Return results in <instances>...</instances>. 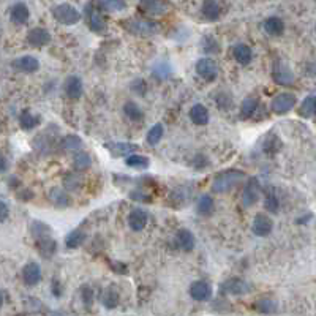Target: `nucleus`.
I'll list each match as a JSON object with an SVG mask.
<instances>
[{"label": "nucleus", "instance_id": "de8ad7c7", "mask_svg": "<svg viewBox=\"0 0 316 316\" xmlns=\"http://www.w3.org/2000/svg\"><path fill=\"white\" fill-rule=\"evenodd\" d=\"M131 90L136 92V94H139V95H144L147 90L146 81H144V79H136V81H133V84H131Z\"/></svg>", "mask_w": 316, "mask_h": 316}, {"label": "nucleus", "instance_id": "c85d7f7f", "mask_svg": "<svg viewBox=\"0 0 316 316\" xmlns=\"http://www.w3.org/2000/svg\"><path fill=\"white\" fill-rule=\"evenodd\" d=\"M198 214L201 217H210L214 214V209H215V204H214V200L210 194H203L200 198V201H198Z\"/></svg>", "mask_w": 316, "mask_h": 316}, {"label": "nucleus", "instance_id": "4d7b16f0", "mask_svg": "<svg viewBox=\"0 0 316 316\" xmlns=\"http://www.w3.org/2000/svg\"><path fill=\"white\" fill-rule=\"evenodd\" d=\"M314 30H316V27H314Z\"/></svg>", "mask_w": 316, "mask_h": 316}, {"label": "nucleus", "instance_id": "393cba45", "mask_svg": "<svg viewBox=\"0 0 316 316\" xmlns=\"http://www.w3.org/2000/svg\"><path fill=\"white\" fill-rule=\"evenodd\" d=\"M108 150L111 152L112 156H127L128 153L136 152L138 146L130 142H111L108 144Z\"/></svg>", "mask_w": 316, "mask_h": 316}, {"label": "nucleus", "instance_id": "f257e3e1", "mask_svg": "<svg viewBox=\"0 0 316 316\" xmlns=\"http://www.w3.org/2000/svg\"><path fill=\"white\" fill-rule=\"evenodd\" d=\"M244 177H245V173H244V171H239V169L223 171V173H220L214 179V182H212V190L215 193H228L234 187L239 185V183L244 180Z\"/></svg>", "mask_w": 316, "mask_h": 316}, {"label": "nucleus", "instance_id": "423d86ee", "mask_svg": "<svg viewBox=\"0 0 316 316\" xmlns=\"http://www.w3.org/2000/svg\"><path fill=\"white\" fill-rule=\"evenodd\" d=\"M259 194H261V185L256 177H252L247 185L244 187V191H242V203L245 207H250V206H255L258 201H259Z\"/></svg>", "mask_w": 316, "mask_h": 316}, {"label": "nucleus", "instance_id": "79ce46f5", "mask_svg": "<svg viewBox=\"0 0 316 316\" xmlns=\"http://www.w3.org/2000/svg\"><path fill=\"white\" fill-rule=\"evenodd\" d=\"M30 231H32L35 239H38V237H43V235L49 234V226L43 221H33L30 226Z\"/></svg>", "mask_w": 316, "mask_h": 316}, {"label": "nucleus", "instance_id": "c03bdc74", "mask_svg": "<svg viewBox=\"0 0 316 316\" xmlns=\"http://www.w3.org/2000/svg\"><path fill=\"white\" fill-rule=\"evenodd\" d=\"M313 100L314 97H307L304 100V103L300 104V109H299V114L302 117H310L313 114Z\"/></svg>", "mask_w": 316, "mask_h": 316}, {"label": "nucleus", "instance_id": "aec40b11", "mask_svg": "<svg viewBox=\"0 0 316 316\" xmlns=\"http://www.w3.org/2000/svg\"><path fill=\"white\" fill-rule=\"evenodd\" d=\"M81 147H83V139L77 135H67V136H63L59 142V149L63 153H68V152L74 153Z\"/></svg>", "mask_w": 316, "mask_h": 316}, {"label": "nucleus", "instance_id": "a878e982", "mask_svg": "<svg viewBox=\"0 0 316 316\" xmlns=\"http://www.w3.org/2000/svg\"><path fill=\"white\" fill-rule=\"evenodd\" d=\"M201 13L207 21H217L221 15V8L217 0H204L201 5Z\"/></svg>", "mask_w": 316, "mask_h": 316}, {"label": "nucleus", "instance_id": "603ef678", "mask_svg": "<svg viewBox=\"0 0 316 316\" xmlns=\"http://www.w3.org/2000/svg\"><path fill=\"white\" fill-rule=\"evenodd\" d=\"M52 293H54L56 297H59V296L62 294V288L59 289V282H57V280L52 282Z\"/></svg>", "mask_w": 316, "mask_h": 316}, {"label": "nucleus", "instance_id": "4c0bfd02", "mask_svg": "<svg viewBox=\"0 0 316 316\" xmlns=\"http://www.w3.org/2000/svg\"><path fill=\"white\" fill-rule=\"evenodd\" d=\"M201 48L206 54H218L220 52V43L212 36V35H206L201 42Z\"/></svg>", "mask_w": 316, "mask_h": 316}, {"label": "nucleus", "instance_id": "ea45409f", "mask_svg": "<svg viewBox=\"0 0 316 316\" xmlns=\"http://www.w3.org/2000/svg\"><path fill=\"white\" fill-rule=\"evenodd\" d=\"M255 308L259 311V313H264V314H272L276 311V302L272 300V299H259L256 304H255Z\"/></svg>", "mask_w": 316, "mask_h": 316}, {"label": "nucleus", "instance_id": "09e8293b", "mask_svg": "<svg viewBox=\"0 0 316 316\" xmlns=\"http://www.w3.org/2000/svg\"><path fill=\"white\" fill-rule=\"evenodd\" d=\"M10 215V209L8 206L4 203V201H0V223H4Z\"/></svg>", "mask_w": 316, "mask_h": 316}, {"label": "nucleus", "instance_id": "2f4dec72", "mask_svg": "<svg viewBox=\"0 0 316 316\" xmlns=\"http://www.w3.org/2000/svg\"><path fill=\"white\" fill-rule=\"evenodd\" d=\"M40 124V117L32 114L29 109H24L19 115V125L22 130H32Z\"/></svg>", "mask_w": 316, "mask_h": 316}, {"label": "nucleus", "instance_id": "f704fd0d", "mask_svg": "<svg viewBox=\"0 0 316 316\" xmlns=\"http://www.w3.org/2000/svg\"><path fill=\"white\" fill-rule=\"evenodd\" d=\"M86 241V232L83 229H74L71 231L67 239H65V245H67V248H79Z\"/></svg>", "mask_w": 316, "mask_h": 316}, {"label": "nucleus", "instance_id": "412c9836", "mask_svg": "<svg viewBox=\"0 0 316 316\" xmlns=\"http://www.w3.org/2000/svg\"><path fill=\"white\" fill-rule=\"evenodd\" d=\"M190 121L194 125H200V127L207 125L209 124V109L201 103L194 104V106H191V109H190Z\"/></svg>", "mask_w": 316, "mask_h": 316}, {"label": "nucleus", "instance_id": "6e6552de", "mask_svg": "<svg viewBox=\"0 0 316 316\" xmlns=\"http://www.w3.org/2000/svg\"><path fill=\"white\" fill-rule=\"evenodd\" d=\"M139 7L149 16H163L169 10L165 0H141Z\"/></svg>", "mask_w": 316, "mask_h": 316}, {"label": "nucleus", "instance_id": "ddd939ff", "mask_svg": "<svg viewBox=\"0 0 316 316\" xmlns=\"http://www.w3.org/2000/svg\"><path fill=\"white\" fill-rule=\"evenodd\" d=\"M27 42L32 48H43L51 42V33L43 27L30 29L27 33Z\"/></svg>", "mask_w": 316, "mask_h": 316}, {"label": "nucleus", "instance_id": "5701e85b", "mask_svg": "<svg viewBox=\"0 0 316 316\" xmlns=\"http://www.w3.org/2000/svg\"><path fill=\"white\" fill-rule=\"evenodd\" d=\"M232 56H234L237 63L248 65L250 62H252V59H253V52H252V48H250L248 45L239 43V45H235L232 48Z\"/></svg>", "mask_w": 316, "mask_h": 316}, {"label": "nucleus", "instance_id": "13d9d810", "mask_svg": "<svg viewBox=\"0 0 316 316\" xmlns=\"http://www.w3.org/2000/svg\"><path fill=\"white\" fill-rule=\"evenodd\" d=\"M314 2H316V0H314Z\"/></svg>", "mask_w": 316, "mask_h": 316}, {"label": "nucleus", "instance_id": "72a5a7b5", "mask_svg": "<svg viewBox=\"0 0 316 316\" xmlns=\"http://www.w3.org/2000/svg\"><path fill=\"white\" fill-rule=\"evenodd\" d=\"M264 207H266L267 212H270V214H276V212H279V209H280V200H279V196H276V193H275L273 188H269L266 191Z\"/></svg>", "mask_w": 316, "mask_h": 316}, {"label": "nucleus", "instance_id": "8fccbe9b", "mask_svg": "<svg viewBox=\"0 0 316 316\" xmlns=\"http://www.w3.org/2000/svg\"><path fill=\"white\" fill-rule=\"evenodd\" d=\"M19 198H21V201H30L33 198V193L30 190H24L22 193H19Z\"/></svg>", "mask_w": 316, "mask_h": 316}, {"label": "nucleus", "instance_id": "9d476101", "mask_svg": "<svg viewBox=\"0 0 316 316\" xmlns=\"http://www.w3.org/2000/svg\"><path fill=\"white\" fill-rule=\"evenodd\" d=\"M250 286L245 280L242 279H231V280H226L225 283L221 285V293L223 294H237V296H242V294H247L250 293Z\"/></svg>", "mask_w": 316, "mask_h": 316}, {"label": "nucleus", "instance_id": "a18cd8bd", "mask_svg": "<svg viewBox=\"0 0 316 316\" xmlns=\"http://www.w3.org/2000/svg\"><path fill=\"white\" fill-rule=\"evenodd\" d=\"M81 296H83L84 305H86V307H92V304H94V299H95L94 289H92L90 286H83V289H81Z\"/></svg>", "mask_w": 316, "mask_h": 316}, {"label": "nucleus", "instance_id": "c9c22d12", "mask_svg": "<svg viewBox=\"0 0 316 316\" xmlns=\"http://www.w3.org/2000/svg\"><path fill=\"white\" fill-rule=\"evenodd\" d=\"M124 112L130 121H133V122H139V121H142V117H144V112L141 111L139 104H136L135 101L125 103L124 104Z\"/></svg>", "mask_w": 316, "mask_h": 316}, {"label": "nucleus", "instance_id": "dca6fc26", "mask_svg": "<svg viewBox=\"0 0 316 316\" xmlns=\"http://www.w3.org/2000/svg\"><path fill=\"white\" fill-rule=\"evenodd\" d=\"M13 68L24 73H35L40 68V62L33 56H22L13 60Z\"/></svg>", "mask_w": 316, "mask_h": 316}, {"label": "nucleus", "instance_id": "2eb2a0df", "mask_svg": "<svg viewBox=\"0 0 316 316\" xmlns=\"http://www.w3.org/2000/svg\"><path fill=\"white\" fill-rule=\"evenodd\" d=\"M149 221V215L142 209H133L128 215V225L133 231H142Z\"/></svg>", "mask_w": 316, "mask_h": 316}, {"label": "nucleus", "instance_id": "4be33fe9", "mask_svg": "<svg viewBox=\"0 0 316 316\" xmlns=\"http://www.w3.org/2000/svg\"><path fill=\"white\" fill-rule=\"evenodd\" d=\"M176 242H177L179 248L183 250V252H191V250L194 248V235L190 229L182 228L176 234Z\"/></svg>", "mask_w": 316, "mask_h": 316}, {"label": "nucleus", "instance_id": "c756f323", "mask_svg": "<svg viewBox=\"0 0 316 316\" xmlns=\"http://www.w3.org/2000/svg\"><path fill=\"white\" fill-rule=\"evenodd\" d=\"M152 73L156 79H162V81H166L171 76H173V67H171V63L166 62V60H160L153 65L152 68Z\"/></svg>", "mask_w": 316, "mask_h": 316}, {"label": "nucleus", "instance_id": "7ed1b4c3", "mask_svg": "<svg viewBox=\"0 0 316 316\" xmlns=\"http://www.w3.org/2000/svg\"><path fill=\"white\" fill-rule=\"evenodd\" d=\"M124 27L133 35H139V36H149L153 35L156 32V25L152 21L147 19H139V18H131L124 21Z\"/></svg>", "mask_w": 316, "mask_h": 316}, {"label": "nucleus", "instance_id": "cd10ccee", "mask_svg": "<svg viewBox=\"0 0 316 316\" xmlns=\"http://www.w3.org/2000/svg\"><path fill=\"white\" fill-rule=\"evenodd\" d=\"M258 106H259V100L256 97H253V95L247 97L241 104V117L250 118L252 115H255V112L258 111Z\"/></svg>", "mask_w": 316, "mask_h": 316}, {"label": "nucleus", "instance_id": "0eeeda50", "mask_svg": "<svg viewBox=\"0 0 316 316\" xmlns=\"http://www.w3.org/2000/svg\"><path fill=\"white\" fill-rule=\"evenodd\" d=\"M196 73L203 79H206V81H215L218 76V67L215 60L204 57L196 62Z\"/></svg>", "mask_w": 316, "mask_h": 316}, {"label": "nucleus", "instance_id": "473e14b6", "mask_svg": "<svg viewBox=\"0 0 316 316\" xmlns=\"http://www.w3.org/2000/svg\"><path fill=\"white\" fill-rule=\"evenodd\" d=\"M125 163H127V166L135 168V169H147L149 165H150V160H149L146 155L133 153V155H128L127 156Z\"/></svg>", "mask_w": 316, "mask_h": 316}, {"label": "nucleus", "instance_id": "bb28decb", "mask_svg": "<svg viewBox=\"0 0 316 316\" xmlns=\"http://www.w3.org/2000/svg\"><path fill=\"white\" fill-rule=\"evenodd\" d=\"M264 30L272 36H280L285 32V22L279 16H270L264 21Z\"/></svg>", "mask_w": 316, "mask_h": 316}, {"label": "nucleus", "instance_id": "864d4df0", "mask_svg": "<svg viewBox=\"0 0 316 316\" xmlns=\"http://www.w3.org/2000/svg\"><path fill=\"white\" fill-rule=\"evenodd\" d=\"M7 168H8V163H7V160H5V156L0 153V173H4V171H7Z\"/></svg>", "mask_w": 316, "mask_h": 316}, {"label": "nucleus", "instance_id": "49530a36", "mask_svg": "<svg viewBox=\"0 0 316 316\" xmlns=\"http://www.w3.org/2000/svg\"><path fill=\"white\" fill-rule=\"evenodd\" d=\"M101 2L108 10L112 11H121L125 8V0H101Z\"/></svg>", "mask_w": 316, "mask_h": 316}, {"label": "nucleus", "instance_id": "4468645a", "mask_svg": "<svg viewBox=\"0 0 316 316\" xmlns=\"http://www.w3.org/2000/svg\"><path fill=\"white\" fill-rule=\"evenodd\" d=\"M272 228H273V221L270 220V217L264 215V214H258L253 220V225H252V229L256 235L259 237H266L272 232Z\"/></svg>", "mask_w": 316, "mask_h": 316}, {"label": "nucleus", "instance_id": "f3484780", "mask_svg": "<svg viewBox=\"0 0 316 316\" xmlns=\"http://www.w3.org/2000/svg\"><path fill=\"white\" fill-rule=\"evenodd\" d=\"M83 81L77 76H68L67 81H65V94L71 100H79L83 97Z\"/></svg>", "mask_w": 316, "mask_h": 316}, {"label": "nucleus", "instance_id": "f03ea898", "mask_svg": "<svg viewBox=\"0 0 316 316\" xmlns=\"http://www.w3.org/2000/svg\"><path fill=\"white\" fill-rule=\"evenodd\" d=\"M52 16L59 24L63 25H74L81 21V13H79L70 4H59L52 8Z\"/></svg>", "mask_w": 316, "mask_h": 316}, {"label": "nucleus", "instance_id": "6ab92c4d", "mask_svg": "<svg viewBox=\"0 0 316 316\" xmlns=\"http://www.w3.org/2000/svg\"><path fill=\"white\" fill-rule=\"evenodd\" d=\"M35 241H36L38 252H40V255H42L43 258H51L52 255L56 253L57 244H56V241L52 239L49 234H46L43 237H38V239H35Z\"/></svg>", "mask_w": 316, "mask_h": 316}, {"label": "nucleus", "instance_id": "20e7f679", "mask_svg": "<svg viewBox=\"0 0 316 316\" xmlns=\"http://www.w3.org/2000/svg\"><path fill=\"white\" fill-rule=\"evenodd\" d=\"M272 77H273V81L279 84V86H291L294 83V79H296L293 70L289 68L282 59H276L273 62Z\"/></svg>", "mask_w": 316, "mask_h": 316}, {"label": "nucleus", "instance_id": "f8f14e48", "mask_svg": "<svg viewBox=\"0 0 316 316\" xmlns=\"http://www.w3.org/2000/svg\"><path fill=\"white\" fill-rule=\"evenodd\" d=\"M22 280L27 286H35L42 280V267L36 262L30 261L22 267Z\"/></svg>", "mask_w": 316, "mask_h": 316}, {"label": "nucleus", "instance_id": "b1692460", "mask_svg": "<svg viewBox=\"0 0 316 316\" xmlns=\"http://www.w3.org/2000/svg\"><path fill=\"white\" fill-rule=\"evenodd\" d=\"M49 201L56 207H68L71 204L70 194L67 193V190H63L60 187H54L49 191Z\"/></svg>", "mask_w": 316, "mask_h": 316}, {"label": "nucleus", "instance_id": "a211bd4d", "mask_svg": "<svg viewBox=\"0 0 316 316\" xmlns=\"http://www.w3.org/2000/svg\"><path fill=\"white\" fill-rule=\"evenodd\" d=\"M29 18H30V11H29V7L25 4L19 2V4H15L11 7V10H10L11 22H15L16 25H22V24H25L29 21Z\"/></svg>", "mask_w": 316, "mask_h": 316}, {"label": "nucleus", "instance_id": "3c124183", "mask_svg": "<svg viewBox=\"0 0 316 316\" xmlns=\"http://www.w3.org/2000/svg\"><path fill=\"white\" fill-rule=\"evenodd\" d=\"M131 198H135V201H149L147 196H144L139 191H133V193H131Z\"/></svg>", "mask_w": 316, "mask_h": 316}, {"label": "nucleus", "instance_id": "1a4fd4ad", "mask_svg": "<svg viewBox=\"0 0 316 316\" xmlns=\"http://www.w3.org/2000/svg\"><path fill=\"white\" fill-rule=\"evenodd\" d=\"M190 296L196 302H206L212 297V286L203 280L193 282L190 286Z\"/></svg>", "mask_w": 316, "mask_h": 316}, {"label": "nucleus", "instance_id": "37998d69", "mask_svg": "<svg viewBox=\"0 0 316 316\" xmlns=\"http://www.w3.org/2000/svg\"><path fill=\"white\" fill-rule=\"evenodd\" d=\"M63 187L67 190H77L81 187V177L77 174H68L63 180Z\"/></svg>", "mask_w": 316, "mask_h": 316}, {"label": "nucleus", "instance_id": "6e6d98bb", "mask_svg": "<svg viewBox=\"0 0 316 316\" xmlns=\"http://www.w3.org/2000/svg\"><path fill=\"white\" fill-rule=\"evenodd\" d=\"M4 305V296H2V293H0V307Z\"/></svg>", "mask_w": 316, "mask_h": 316}, {"label": "nucleus", "instance_id": "39448f33", "mask_svg": "<svg viewBox=\"0 0 316 316\" xmlns=\"http://www.w3.org/2000/svg\"><path fill=\"white\" fill-rule=\"evenodd\" d=\"M296 103H297V98H296L294 94H289V92H282V94L273 97L270 108H272V111L275 114L283 115V114L291 111L296 106Z\"/></svg>", "mask_w": 316, "mask_h": 316}, {"label": "nucleus", "instance_id": "58836bf2", "mask_svg": "<svg viewBox=\"0 0 316 316\" xmlns=\"http://www.w3.org/2000/svg\"><path fill=\"white\" fill-rule=\"evenodd\" d=\"M282 149V141L276 135H270L266 138L264 144H262V150L266 153H276Z\"/></svg>", "mask_w": 316, "mask_h": 316}, {"label": "nucleus", "instance_id": "e433bc0d", "mask_svg": "<svg viewBox=\"0 0 316 316\" xmlns=\"http://www.w3.org/2000/svg\"><path fill=\"white\" fill-rule=\"evenodd\" d=\"M118 293L115 291L114 288H108L106 291H104L103 297H101V302H103V305L106 307V308H115L118 305Z\"/></svg>", "mask_w": 316, "mask_h": 316}, {"label": "nucleus", "instance_id": "9b49d317", "mask_svg": "<svg viewBox=\"0 0 316 316\" xmlns=\"http://www.w3.org/2000/svg\"><path fill=\"white\" fill-rule=\"evenodd\" d=\"M87 18H89V27L92 32L95 33H103L106 32V21H104V18L101 16V13L98 10H94L92 8V4L87 5Z\"/></svg>", "mask_w": 316, "mask_h": 316}, {"label": "nucleus", "instance_id": "a19ab883", "mask_svg": "<svg viewBox=\"0 0 316 316\" xmlns=\"http://www.w3.org/2000/svg\"><path fill=\"white\" fill-rule=\"evenodd\" d=\"M163 133H165L163 125H162V124H155V125L147 131V142L152 144V146H156V144L162 141Z\"/></svg>", "mask_w": 316, "mask_h": 316}, {"label": "nucleus", "instance_id": "7c9ffc66", "mask_svg": "<svg viewBox=\"0 0 316 316\" xmlns=\"http://www.w3.org/2000/svg\"><path fill=\"white\" fill-rule=\"evenodd\" d=\"M92 166V158L87 152L84 150H77L73 155V168L76 171H86Z\"/></svg>", "mask_w": 316, "mask_h": 316}, {"label": "nucleus", "instance_id": "5fc2aeb1", "mask_svg": "<svg viewBox=\"0 0 316 316\" xmlns=\"http://www.w3.org/2000/svg\"><path fill=\"white\" fill-rule=\"evenodd\" d=\"M313 114H316V97L313 100Z\"/></svg>", "mask_w": 316, "mask_h": 316}]
</instances>
